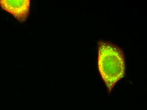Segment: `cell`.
<instances>
[{
  "mask_svg": "<svg viewBox=\"0 0 147 110\" xmlns=\"http://www.w3.org/2000/svg\"><path fill=\"white\" fill-rule=\"evenodd\" d=\"M98 70L109 93L125 75V58L118 46L106 41H98Z\"/></svg>",
  "mask_w": 147,
  "mask_h": 110,
  "instance_id": "6da1fadb",
  "label": "cell"
},
{
  "mask_svg": "<svg viewBox=\"0 0 147 110\" xmlns=\"http://www.w3.org/2000/svg\"><path fill=\"white\" fill-rule=\"evenodd\" d=\"M0 6L20 22L27 19L30 8V0H0Z\"/></svg>",
  "mask_w": 147,
  "mask_h": 110,
  "instance_id": "7a4b0ae2",
  "label": "cell"
}]
</instances>
